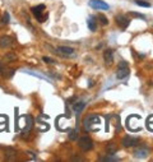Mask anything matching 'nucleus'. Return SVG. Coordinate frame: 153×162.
I'll return each instance as SVG.
<instances>
[{"label":"nucleus","mask_w":153,"mask_h":162,"mask_svg":"<svg viewBox=\"0 0 153 162\" xmlns=\"http://www.w3.org/2000/svg\"><path fill=\"white\" fill-rule=\"evenodd\" d=\"M78 146H79V148H81L82 151L88 152V151H91L93 148V142H92V139L89 138V137L84 135V137H82V138H79Z\"/></svg>","instance_id":"obj_3"},{"label":"nucleus","mask_w":153,"mask_h":162,"mask_svg":"<svg viewBox=\"0 0 153 162\" xmlns=\"http://www.w3.org/2000/svg\"><path fill=\"white\" fill-rule=\"evenodd\" d=\"M26 119L28 123H27V126H24V132H29L33 126V119H32V116H29V115H27Z\"/></svg>","instance_id":"obj_14"},{"label":"nucleus","mask_w":153,"mask_h":162,"mask_svg":"<svg viewBox=\"0 0 153 162\" xmlns=\"http://www.w3.org/2000/svg\"><path fill=\"white\" fill-rule=\"evenodd\" d=\"M42 60H44L45 63H47V64H54V63H55V60H54V59H51V58H47V56H44V58H42Z\"/></svg>","instance_id":"obj_23"},{"label":"nucleus","mask_w":153,"mask_h":162,"mask_svg":"<svg viewBox=\"0 0 153 162\" xmlns=\"http://www.w3.org/2000/svg\"><path fill=\"white\" fill-rule=\"evenodd\" d=\"M101 125V118L98 115L91 114L83 120V128L87 132H98Z\"/></svg>","instance_id":"obj_1"},{"label":"nucleus","mask_w":153,"mask_h":162,"mask_svg":"<svg viewBox=\"0 0 153 162\" xmlns=\"http://www.w3.org/2000/svg\"><path fill=\"white\" fill-rule=\"evenodd\" d=\"M3 72V65H1V63H0V73Z\"/></svg>","instance_id":"obj_27"},{"label":"nucleus","mask_w":153,"mask_h":162,"mask_svg":"<svg viewBox=\"0 0 153 162\" xmlns=\"http://www.w3.org/2000/svg\"><path fill=\"white\" fill-rule=\"evenodd\" d=\"M9 18H10V17H9V13L8 12H5L4 13V15H3V23H9Z\"/></svg>","instance_id":"obj_22"},{"label":"nucleus","mask_w":153,"mask_h":162,"mask_svg":"<svg viewBox=\"0 0 153 162\" xmlns=\"http://www.w3.org/2000/svg\"><path fill=\"white\" fill-rule=\"evenodd\" d=\"M89 5H91L93 9H101V10H109L110 9L109 4H106V3L102 1V0H91V1H89Z\"/></svg>","instance_id":"obj_8"},{"label":"nucleus","mask_w":153,"mask_h":162,"mask_svg":"<svg viewBox=\"0 0 153 162\" xmlns=\"http://www.w3.org/2000/svg\"><path fill=\"white\" fill-rule=\"evenodd\" d=\"M148 153H149V148L145 144L139 146L138 148H135V151H134V156L137 158H145L148 156Z\"/></svg>","instance_id":"obj_6"},{"label":"nucleus","mask_w":153,"mask_h":162,"mask_svg":"<svg viewBox=\"0 0 153 162\" xmlns=\"http://www.w3.org/2000/svg\"><path fill=\"white\" fill-rule=\"evenodd\" d=\"M98 19H100V22H101L102 26H107V24H109V19H107L105 15H102V14H100V15H98Z\"/></svg>","instance_id":"obj_20"},{"label":"nucleus","mask_w":153,"mask_h":162,"mask_svg":"<svg viewBox=\"0 0 153 162\" xmlns=\"http://www.w3.org/2000/svg\"><path fill=\"white\" fill-rule=\"evenodd\" d=\"M87 26H88V28L92 31V32H95L97 30V22L95 20V17H89L88 22H87Z\"/></svg>","instance_id":"obj_13"},{"label":"nucleus","mask_w":153,"mask_h":162,"mask_svg":"<svg viewBox=\"0 0 153 162\" xmlns=\"http://www.w3.org/2000/svg\"><path fill=\"white\" fill-rule=\"evenodd\" d=\"M134 17H137V18H140V19H145V15L144 14H139V13H135V12H131Z\"/></svg>","instance_id":"obj_26"},{"label":"nucleus","mask_w":153,"mask_h":162,"mask_svg":"<svg viewBox=\"0 0 153 162\" xmlns=\"http://www.w3.org/2000/svg\"><path fill=\"white\" fill-rule=\"evenodd\" d=\"M129 75V66L126 61H121L119 64V68L116 70V78L117 79H125Z\"/></svg>","instance_id":"obj_4"},{"label":"nucleus","mask_w":153,"mask_h":162,"mask_svg":"<svg viewBox=\"0 0 153 162\" xmlns=\"http://www.w3.org/2000/svg\"><path fill=\"white\" fill-rule=\"evenodd\" d=\"M84 107H86V104H84V102H75V104L73 105V110H74L76 114H81Z\"/></svg>","instance_id":"obj_12"},{"label":"nucleus","mask_w":153,"mask_h":162,"mask_svg":"<svg viewBox=\"0 0 153 162\" xmlns=\"http://www.w3.org/2000/svg\"><path fill=\"white\" fill-rule=\"evenodd\" d=\"M103 60H105L106 64H111L114 61V52L111 49H107V50L103 52Z\"/></svg>","instance_id":"obj_11"},{"label":"nucleus","mask_w":153,"mask_h":162,"mask_svg":"<svg viewBox=\"0 0 153 162\" xmlns=\"http://www.w3.org/2000/svg\"><path fill=\"white\" fill-rule=\"evenodd\" d=\"M56 51L59 52V54L64 55V56H72L73 54H74V49L73 47H69V46H59L56 49Z\"/></svg>","instance_id":"obj_9"},{"label":"nucleus","mask_w":153,"mask_h":162,"mask_svg":"<svg viewBox=\"0 0 153 162\" xmlns=\"http://www.w3.org/2000/svg\"><path fill=\"white\" fill-rule=\"evenodd\" d=\"M115 20H116V24L121 28V30H126L128 26L130 24V20L128 19V17L124 15V14H119V15H116V17H115Z\"/></svg>","instance_id":"obj_5"},{"label":"nucleus","mask_w":153,"mask_h":162,"mask_svg":"<svg viewBox=\"0 0 153 162\" xmlns=\"http://www.w3.org/2000/svg\"><path fill=\"white\" fill-rule=\"evenodd\" d=\"M76 138H78V132H76V129L70 130V133H69V139H70V140H76Z\"/></svg>","instance_id":"obj_19"},{"label":"nucleus","mask_w":153,"mask_h":162,"mask_svg":"<svg viewBox=\"0 0 153 162\" xmlns=\"http://www.w3.org/2000/svg\"><path fill=\"white\" fill-rule=\"evenodd\" d=\"M116 153V148H115L114 144H109L107 146V154H115Z\"/></svg>","instance_id":"obj_21"},{"label":"nucleus","mask_w":153,"mask_h":162,"mask_svg":"<svg viewBox=\"0 0 153 162\" xmlns=\"http://www.w3.org/2000/svg\"><path fill=\"white\" fill-rule=\"evenodd\" d=\"M153 125V115H151L149 118L147 119V126L148 128H151V126Z\"/></svg>","instance_id":"obj_24"},{"label":"nucleus","mask_w":153,"mask_h":162,"mask_svg":"<svg viewBox=\"0 0 153 162\" xmlns=\"http://www.w3.org/2000/svg\"><path fill=\"white\" fill-rule=\"evenodd\" d=\"M139 143V138H135V137H130V135H126L121 139V144L124 147H134Z\"/></svg>","instance_id":"obj_7"},{"label":"nucleus","mask_w":153,"mask_h":162,"mask_svg":"<svg viewBox=\"0 0 153 162\" xmlns=\"http://www.w3.org/2000/svg\"><path fill=\"white\" fill-rule=\"evenodd\" d=\"M12 44H13L12 37H9V36H1L0 37V47L1 49H8V47L12 46Z\"/></svg>","instance_id":"obj_10"},{"label":"nucleus","mask_w":153,"mask_h":162,"mask_svg":"<svg viewBox=\"0 0 153 162\" xmlns=\"http://www.w3.org/2000/svg\"><path fill=\"white\" fill-rule=\"evenodd\" d=\"M15 59H17V55L14 52H8V54L4 56V61H6V63L13 61V60H15Z\"/></svg>","instance_id":"obj_15"},{"label":"nucleus","mask_w":153,"mask_h":162,"mask_svg":"<svg viewBox=\"0 0 153 162\" xmlns=\"http://www.w3.org/2000/svg\"><path fill=\"white\" fill-rule=\"evenodd\" d=\"M135 4L139 6H143V8H149L151 6V4L148 1H144V0H135Z\"/></svg>","instance_id":"obj_18"},{"label":"nucleus","mask_w":153,"mask_h":162,"mask_svg":"<svg viewBox=\"0 0 153 162\" xmlns=\"http://www.w3.org/2000/svg\"><path fill=\"white\" fill-rule=\"evenodd\" d=\"M14 73H15L14 69H10V70H8V72H6V74H4V77H6V78H10V77L14 74Z\"/></svg>","instance_id":"obj_25"},{"label":"nucleus","mask_w":153,"mask_h":162,"mask_svg":"<svg viewBox=\"0 0 153 162\" xmlns=\"http://www.w3.org/2000/svg\"><path fill=\"white\" fill-rule=\"evenodd\" d=\"M31 12L33 13V15L37 18V20L40 23H44L45 20L47 19V17H48V14L47 13H44L45 12V5H37V6H33L32 9H31Z\"/></svg>","instance_id":"obj_2"},{"label":"nucleus","mask_w":153,"mask_h":162,"mask_svg":"<svg viewBox=\"0 0 153 162\" xmlns=\"http://www.w3.org/2000/svg\"><path fill=\"white\" fill-rule=\"evenodd\" d=\"M100 160L101 161H120V158L114 156V154H109V156H106V157H101Z\"/></svg>","instance_id":"obj_16"},{"label":"nucleus","mask_w":153,"mask_h":162,"mask_svg":"<svg viewBox=\"0 0 153 162\" xmlns=\"http://www.w3.org/2000/svg\"><path fill=\"white\" fill-rule=\"evenodd\" d=\"M5 154H6V158H8V160H10L12 157L15 156V151L13 149V148H6L5 149Z\"/></svg>","instance_id":"obj_17"}]
</instances>
